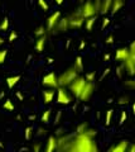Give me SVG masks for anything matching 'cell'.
Returning <instances> with one entry per match:
<instances>
[{
	"instance_id": "6da1fadb",
	"label": "cell",
	"mask_w": 135,
	"mask_h": 152,
	"mask_svg": "<svg viewBox=\"0 0 135 152\" xmlns=\"http://www.w3.org/2000/svg\"><path fill=\"white\" fill-rule=\"evenodd\" d=\"M96 131L87 129L83 133H76L72 136L64 152H100L99 146L94 141Z\"/></svg>"
},
{
	"instance_id": "7a4b0ae2",
	"label": "cell",
	"mask_w": 135,
	"mask_h": 152,
	"mask_svg": "<svg viewBox=\"0 0 135 152\" xmlns=\"http://www.w3.org/2000/svg\"><path fill=\"white\" fill-rule=\"evenodd\" d=\"M78 71L76 70L74 66H71V67H68L64 72H62L59 76H57V81H58V86L61 88H66L68 86L69 84H71L74 79L78 76Z\"/></svg>"
},
{
	"instance_id": "3957f363",
	"label": "cell",
	"mask_w": 135,
	"mask_h": 152,
	"mask_svg": "<svg viewBox=\"0 0 135 152\" xmlns=\"http://www.w3.org/2000/svg\"><path fill=\"white\" fill-rule=\"evenodd\" d=\"M123 69L130 76H133L135 74V45H134V42H131L129 46V56L123 61Z\"/></svg>"
},
{
	"instance_id": "277c9868",
	"label": "cell",
	"mask_w": 135,
	"mask_h": 152,
	"mask_svg": "<svg viewBox=\"0 0 135 152\" xmlns=\"http://www.w3.org/2000/svg\"><path fill=\"white\" fill-rule=\"evenodd\" d=\"M80 15L83 18V19H87V18H91V17H95L97 13H99V10H97V8L94 3L91 1V0H87V1H85V4L81 7L80 9Z\"/></svg>"
},
{
	"instance_id": "5b68a950",
	"label": "cell",
	"mask_w": 135,
	"mask_h": 152,
	"mask_svg": "<svg viewBox=\"0 0 135 152\" xmlns=\"http://www.w3.org/2000/svg\"><path fill=\"white\" fill-rule=\"evenodd\" d=\"M85 84H86V79L83 77V76L78 75L77 77L68 85V88H69V90H71V93H72V95L74 98H78V95H80L82 88L85 86Z\"/></svg>"
},
{
	"instance_id": "8992f818",
	"label": "cell",
	"mask_w": 135,
	"mask_h": 152,
	"mask_svg": "<svg viewBox=\"0 0 135 152\" xmlns=\"http://www.w3.org/2000/svg\"><path fill=\"white\" fill-rule=\"evenodd\" d=\"M94 91H95L94 83L86 81L85 86L82 88L81 93H80V95H78L77 99H78V100H81V102H88V100H90V98L92 96V94H94Z\"/></svg>"
},
{
	"instance_id": "52a82bcc",
	"label": "cell",
	"mask_w": 135,
	"mask_h": 152,
	"mask_svg": "<svg viewBox=\"0 0 135 152\" xmlns=\"http://www.w3.org/2000/svg\"><path fill=\"white\" fill-rule=\"evenodd\" d=\"M83 23H85V19H83L80 13H73L72 15L68 17V28L69 29H78V28H81L83 26Z\"/></svg>"
},
{
	"instance_id": "ba28073f",
	"label": "cell",
	"mask_w": 135,
	"mask_h": 152,
	"mask_svg": "<svg viewBox=\"0 0 135 152\" xmlns=\"http://www.w3.org/2000/svg\"><path fill=\"white\" fill-rule=\"evenodd\" d=\"M42 84L49 89H57L58 88V81H57V75L54 72H49L43 76L42 79Z\"/></svg>"
},
{
	"instance_id": "9c48e42d",
	"label": "cell",
	"mask_w": 135,
	"mask_h": 152,
	"mask_svg": "<svg viewBox=\"0 0 135 152\" xmlns=\"http://www.w3.org/2000/svg\"><path fill=\"white\" fill-rule=\"evenodd\" d=\"M71 102H72V96L68 94V91H66L64 88L58 86L57 88V103L67 105V104H69Z\"/></svg>"
},
{
	"instance_id": "30bf717a",
	"label": "cell",
	"mask_w": 135,
	"mask_h": 152,
	"mask_svg": "<svg viewBox=\"0 0 135 152\" xmlns=\"http://www.w3.org/2000/svg\"><path fill=\"white\" fill-rule=\"evenodd\" d=\"M59 19H61V13H59V12L52 13L48 17L47 22H45V29H47L48 32H52L54 29V27L57 26V23H58Z\"/></svg>"
},
{
	"instance_id": "8fae6325",
	"label": "cell",
	"mask_w": 135,
	"mask_h": 152,
	"mask_svg": "<svg viewBox=\"0 0 135 152\" xmlns=\"http://www.w3.org/2000/svg\"><path fill=\"white\" fill-rule=\"evenodd\" d=\"M129 145H130L129 141L123 140V141H120L119 143H116V145H114L113 147H111V148L109 150V152H126Z\"/></svg>"
},
{
	"instance_id": "7c38bea8",
	"label": "cell",
	"mask_w": 135,
	"mask_h": 152,
	"mask_svg": "<svg viewBox=\"0 0 135 152\" xmlns=\"http://www.w3.org/2000/svg\"><path fill=\"white\" fill-rule=\"evenodd\" d=\"M56 148H57V138L54 136H49L44 147V152H54Z\"/></svg>"
},
{
	"instance_id": "4fadbf2b",
	"label": "cell",
	"mask_w": 135,
	"mask_h": 152,
	"mask_svg": "<svg viewBox=\"0 0 135 152\" xmlns=\"http://www.w3.org/2000/svg\"><path fill=\"white\" fill-rule=\"evenodd\" d=\"M45 41H47V36H42V37H38L34 43V48L35 51L40 53V52H43L44 47H45Z\"/></svg>"
},
{
	"instance_id": "5bb4252c",
	"label": "cell",
	"mask_w": 135,
	"mask_h": 152,
	"mask_svg": "<svg viewBox=\"0 0 135 152\" xmlns=\"http://www.w3.org/2000/svg\"><path fill=\"white\" fill-rule=\"evenodd\" d=\"M54 89H47V90H44L43 93H42V96H43V102L44 104H49L54 99Z\"/></svg>"
},
{
	"instance_id": "9a60e30c",
	"label": "cell",
	"mask_w": 135,
	"mask_h": 152,
	"mask_svg": "<svg viewBox=\"0 0 135 152\" xmlns=\"http://www.w3.org/2000/svg\"><path fill=\"white\" fill-rule=\"evenodd\" d=\"M54 29H57L59 32H67L69 29V28H68V17L59 19L58 23H57V26L54 27Z\"/></svg>"
},
{
	"instance_id": "2e32d148",
	"label": "cell",
	"mask_w": 135,
	"mask_h": 152,
	"mask_svg": "<svg viewBox=\"0 0 135 152\" xmlns=\"http://www.w3.org/2000/svg\"><path fill=\"white\" fill-rule=\"evenodd\" d=\"M129 56V48H118L116 50V53H115V58L120 61V62H123V61L126 58V57Z\"/></svg>"
},
{
	"instance_id": "e0dca14e",
	"label": "cell",
	"mask_w": 135,
	"mask_h": 152,
	"mask_svg": "<svg viewBox=\"0 0 135 152\" xmlns=\"http://www.w3.org/2000/svg\"><path fill=\"white\" fill-rule=\"evenodd\" d=\"M124 4H125L124 0H113V1H111V8H110L111 14L118 13L120 9L124 7Z\"/></svg>"
},
{
	"instance_id": "ac0fdd59",
	"label": "cell",
	"mask_w": 135,
	"mask_h": 152,
	"mask_svg": "<svg viewBox=\"0 0 135 152\" xmlns=\"http://www.w3.org/2000/svg\"><path fill=\"white\" fill-rule=\"evenodd\" d=\"M111 1H113V0H101L100 8H99V13H101V14L109 13L110 8H111Z\"/></svg>"
},
{
	"instance_id": "d6986e66",
	"label": "cell",
	"mask_w": 135,
	"mask_h": 152,
	"mask_svg": "<svg viewBox=\"0 0 135 152\" xmlns=\"http://www.w3.org/2000/svg\"><path fill=\"white\" fill-rule=\"evenodd\" d=\"M20 80V75H15V76H10V77L6 79V85L9 89H13L15 85L18 84V81Z\"/></svg>"
},
{
	"instance_id": "ffe728a7",
	"label": "cell",
	"mask_w": 135,
	"mask_h": 152,
	"mask_svg": "<svg viewBox=\"0 0 135 152\" xmlns=\"http://www.w3.org/2000/svg\"><path fill=\"white\" fill-rule=\"evenodd\" d=\"M95 22H96V15L85 19V23H83V24H85V28H86L88 32H91V31H92V27L95 26Z\"/></svg>"
},
{
	"instance_id": "44dd1931",
	"label": "cell",
	"mask_w": 135,
	"mask_h": 152,
	"mask_svg": "<svg viewBox=\"0 0 135 152\" xmlns=\"http://www.w3.org/2000/svg\"><path fill=\"white\" fill-rule=\"evenodd\" d=\"M73 66L76 67V70L78 71V72L83 71V62H82V57H81V56H77V57H76V61H74Z\"/></svg>"
},
{
	"instance_id": "7402d4cb",
	"label": "cell",
	"mask_w": 135,
	"mask_h": 152,
	"mask_svg": "<svg viewBox=\"0 0 135 152\" xmlns=\"http://www.w3.org/2000/svg\"><path fill=\"white\" fill-rule=\"evenodd\" d=\"M49 118H51V109H45V110L42 113L40 122H43V123H49Z\"/></svg>"
},
{
	"instance_id": "603a6c76",
	"label": "cell",
	"mask_w": 135,
	"mask_h": 152,
	"mask_svg": "<svg viewBox=\"0 0 135 152\" xmlns=\"http://www.w3.org/2000/svg\"><path fill=\"white\" fill-rule=\"evenodd\" d=\"M14 108L15 107H14V104H13V102L10 100V99H6L3 104V109H5V110H8V112H13Z\"/></svg>"
},
{
	"instance_id": "cb8c5ba5",
	"label": "cell",
	"mask_w": 135,
	"mask_h": 152,
	"mask_svg": "<svg viewBox=\"0 0 135 152\" xmlns=\"http://www.w3.org/2000/svg\"><path fill=\"white\" fill-rule=\"evenodd\" d=\"M45 32H47L45 27L42 26V27H38V28H37V29L34 31V34H35L37 38H38V37H42V36H45Z\"/></svg>"
},
{
	"instance_id": "d4e9b609",
	"label": "cell",
	"mask_w": 135,
	"mask_h": 152,
	"mask_svg": "<svg viewBox=\"0 0 135 152\" xmlns=\"http://www.w3.org/2000/svg\"><path fill=\"white\" fill-rule=\"evenodd\" d=\"M113 109H109L108 112H106V115H105V124L106 126H110L111 123V117H113Z\"/></svg>"
},
{
	"instance_id": "484cf974",
	"label": "cell",
	"mask_w": 135,
	"mask_h": 152,
	"mask_svg": "<svg viewBox=\"0 0 135 152\" xmlns=\"http://www.w3.org/2000/svg\"><path fill=\"white\" fill-rule=\"evenodd\" d=\"M6 56H8V50H0V65L5 62V60H6Z\"/></svg>"
},
{
	"instance_id": "4316f807",
	"label": "cell",
	"mask_w": 135,
	"mask_h": 152,
	"mask_svg": "<svg viewBox=\"0 0 135 152\" xmlns=\"http://www.w3.org/2000/svg\"><path fill=\"white\" fill-rule=\"evenodd\" d=\"M95 77H96V72H95V71H92V72H88V74L85 75L86 81H90V83H94L95 81Z\"/></svg>"
},
{
	"instance_id": "83f0119b",
	"label": "cell",
	"mask_w": 135,
	"mask_h": 152,
	"mask_svg": "<svg viewBox=\"0 0 135 152\" xmlns=\"http://www.w3.org/2000/svg\"><path fill=\"white\" fill-rule=\"evenodd\" d=\"M9 29V19L8 18H4V20L1 22V24H0V31H8Z\"/></svg>"
},
{
	"instance_id": "f1b7e54d",
	"label": "cell",
	"mask_w": 135,
	"mask_h": 152,
	"mask_svg": "<svg viewBox=\"0 0 135 152\" xmlns=\"http://www.w3.org/2000/svg\"><path fill=\"white\" fill-rule=\"evenodd\" d=\"M37 1H38V5L43 9L44 12H47L48 9H49V5L47 4V1H45V0H37Z\"/></svg>"
},
{
	"instance_id": "f546056e",
	"label": "cell",
	"mask_w": 135,
	"mask_h": 152,
	"mask_svg": "<svg viewBox=\"0 0 135 152\" xmlns=\"http://www.w3.org/2000/svg\"><path fill=\"white\" fill-rule=\"evenodd\" d=\"M32 131H33V128H32V127H27V128H25L24 138H25L27 141H29V140H30V137H32Z\"/></svg>"
},
{
	"instance_id": "4dcf8cb0",
	"label": "cell",
	"mask_w": 135,
	"mask_h": 152,
	"mask_svg": "<svg viewBox=\"0 0 135 152\" xmlns=\"http://www.w3.org/2000/svg\"><path fill=\"white\" fill-rule=\"evenodd\" d=\"M17 38H18V33L15 31H13L10 34H9V38H8V42L9 43H13L14 41H17Z\"/></svg>"
},
{
	"instance_id": "1f68e13d",
	"label": "cell",
	"mask_w": 135,
	"mask_h": 152,
	"mask_svg": "<svg viewBox=\"0 0 135 152\" xmlns=\"http://www.w3.org/2000/svg\"><path fill=\"white\" fill-rule=\"evenodd\" d=\"M124 85H125V86H126V88H129V89H134V88H135V81H133L131 79H129V80H125Z\"/></svg>"
},
{
	"instance_id": "d6a6232c",
	"label": "cell",
	"mask_w": 135,
	"mask_h": 152,
	"mask_svg": "<svg viewBox=\"0 0 135 152\" xmlns=\"http://www.w3.org/2000/svg\"><path fill=\"white\" fill-rule=\"evenodd\" d=\"M87 124H85V123H82V124H80V126H78L77 127V129H76V133H83V132H85L86 129H87Z\"/></svg>"
},
{
	"instance_id": "836d02e7",
	"label": "cell",
	"mask_w": 135,
	"mask_h": 152,
	"mask_svg": "<svg viewBox=\"0 0 135 152\" xmlns=\"http://www.w3.org/2000/svg\"><path fill=\"white\" fill-rule=\"evenodd\" d=\"M126 118H128L126 112H121V117H120V122H119V124H120V126L124 124V122L126 121Z\"/></svg>"
},
{
	"instance_id": "e575fe53",
	"label": "cell",
	"mask_w": 135,
	"mask_h": 152,
	"mask_svg": "<svg viewBox=\"0 0 135 152\" xmlns=\"http://www.w3.org/2000/svg\"><path fill=\"white\" fill-rule=\"evenodd\" d=\"M128 103H129V98L128 96L119 99V102H118V104H120V105H123V104H128Z\"/></svg>"
},
{
	"instance_id": "d590c367",
	"label": "cell",
	"mask_w": 135,
	"mask_h": 152,
	"mask_svg": "<svg viewBox=\"0 0 135 152\" xmlns=\"http://www.w3.org/2000/svg\"><path fill=\"white\" fill-rule=\"evenodd\" d=\"M40 143H34L33 147H32V150H33V152H40Z\"/></svg>"
},
{
	"instance_id": "8d00e7d4",
	"label": "cell",
	"mask_w": 135,
	"mask_h": 152,
	"mask_svg": "<svg viewBox=\"0 0 135 152\" xmlns=\"http://www.w3.org/2000/svg\"><path fill=\"white\" fill-rule=\"evenodd\" d=\"M105 42H106L108 45H113V43H114V36H113V34H110V36L105 39Z\"/></svg>"
},
{
	"instance_id": "74e56055",
	"label": "cell",
	"mask_w": 135,
	"mask_h": 152,
	"mask_svg": "<svg viewBox=\"0 0 135 152\" xmlns=\"http://www.w3.org/2000/svg\"><path fill=\"white\" fill-rule=\"evenodd\" d=\"M109 23H110V19H109V18H105V19H104V22H102V26H101L102 29H104L105 27H108V26H109Z\"/></svg>"
},
{
	"instance_id": "f35d334b",
	"label": "cell",
	"mask_w": 135,
	"mask_h": 152,
	"mask_svg": "<svg viewBox=\"0 0 135 152\" xmlns=\"http://www.w3.org/2000/svg\"><path fill=\"white\" fill-rule=\"evenodd\" d=\"M126 152H135V146L133 143H130L129 147H128V150H126Z\"/></svg>"
},
{
	"instance_id": "ab89813d",
	"label": "cell",
	"mask_w": 135,
	"mask_h": 152,
	"mask_svg": "<svg viewBox=\"0 0 135 152\" xmlns=\"http://www.w3.org/2000/svg\"><path fill=\"white\" fill-rule=\"evenodd\" d=\"M17 96H18V99H19L20 102H24V96H23V94L20 91H17Z\"/></svg>"
},
{
	"instance_id": "60d3db41",
	"label": "cell",
	"mask_w": 135,
	"mask_h": 152,
	"mask_svg": "<svg viewBox=\"0 0 135 152\" xmlns=\"http://www.w3.org/2000/svg\"><path fill=\"white\" fill-rule=\"evenodd\" d=\"M109 72H110V69H106V70L104 71V72H102V75H101V77H100V80H102V79H104V77H105V76H106V75H109Z\"/></svg>"
},
{
	"instance_id": "b9f144b4",
	"label": "cell",
	"mask_w": 135,
	"mask_h": 152,
	"mask_svg": "<svg viewBox=\"0 0 135 152\" xmlns=\"http://www.w3.org/2000/svg\"><path fill=\"white\" fill-rule=\"evenodd\" d=\"M61 115H62V112L59 110L58 113H57V115H56V119H54V123H58V121H59V118H61Z\"/></svg>"
},
{
	"instance_id": "7bdbcfd3",
	"label": "cell",
	"mask_w": 135,
	"mask_h": 152,
	"mask_svg": "<svg viewBox=\"0 0 135 152\" xmlns=\"http://www.w3.org/2000/svg\"><path fill=\"white\" fill-rule=\"evenodd\" d=\"M121 70H123V67H118V70H116V74H118V76L119 77H121Z\"/></svg>"
},
{
	"instance_id": "ee69618b",
	"label": "cell",
	"mask_w": 135,
	"mask_h": 152,
	"mask_svg": "<svg viewBox=\"0 0 135 152\" xmlns=\"http://www.w3.org/2000/svg\"><path fill=\"white\" fill-rule=\"evenodd\" d=\"M85 46H86L85 41H82V42H81V45H80V50H82V48H83V47H85Z\"/></svg>"
},
{
	"instance_id": "f6af8a7d",
	"label": "cell",
	"mask_w": 135,
	"mask_h": 152,
	"mask_svg": "<svg viewBox=\"0 0 135 152\" xmlns=\"http://www.w3.org/2000/svg\"><path fill=\"white\" fill-rule=\"evenodd\" d=\"M109 58H110V55H109V53H106V55L104 56V60H105V61H109Z\"/></svg>"
},
{
	"instance_id": "bcb514c9",
	"label": "cell",
	"mask_w": 135,
	"mask_h": 152,
	"mask_svg": "<svg viewBox=\"0 0 135 152\" xmlns=\"http://www.w3.org/2000/svg\"><path fill=\"white\" fill-rule=\"evenodd\" d=\"M4 42H5V41H4V38L0 36V46H3V45H4Z\"/></svg>"
},
{
	"instance_id": "7dc6e473",
	"label": "cell",
	"mask_w": 135,
	"mask_h": 152,
	"mask_svg": "<svg viewBox=\"0 0 135 152\" xmlns=\"http://www.w3.org/2000/svg\"><path fill=\"white\" fill-rule=\"evenodd\" d=\"M54 1H56V3H57V4H58V5H61V4L63 3V0H54Z\"/></svg>"
},
{
	"instance_id": "c3c4849f",
	"label": "cell",
	"mask_w": 135,
	"mask_h": 152,
	"mask_svg": "<svg viewBox=\"0 0 135 152\" xmlns=\"http://www.w3.org/2000/svg\"><path fill=\"white\" fill-rule=\"evenodd\" d=\"M47 62H48V64H53V58H48Z\"/></svg>"
},
{
	"instance_id": "681fc988",
	"label": "cell",
	"mask_w": 135,
	"mask_h": 152,
	"mask_svg": "<svg viewBox=\"0 0 135 152\" xmlns=\"http://www.w3.org/2000/svg\"><path fill=\"white\" fill-rule=\"evenodd\" d=\"M4 96H5V93H4V91H3L1 94H0V99H1V98H4Z\"/></svg>"
},
{
	"instance_id": "f907efd6",
	"label": "cell",
	"mask_w": 135,
	"mask_h": 152,
	"mask_svg": "<svg viewBox=\"0 0 135 152\" xmlns=\"http://www.w3.org/2000/svg\"><path fill=\"white\" fill-rule=\"evenodd\" d=\"M29 119H35V115H29Z\"/></svg>"
},
{
	"instance_id": "816d5d0a",
	"label": "cell",
	"mask_w": 135,
	"mask_h": 152,
	"mask_svg": "<svg viewBox=\"0 0 135 152\" xmlns=\"http://www.w3.org/2000/svg\"><path fill=\"white\" fill-rule=\"evenodd\" d=\"M0 147H1V148H4V145L1 143V142H0Z\"/></svg>"
},
{
	"instance_id": "f5cc1de1",
	"label": "cell",
	"mask_w": 135,
	"mask_h": 152,
	"mask_svg": "<svg viewBox=\"0 0 135 152\" xmlns=\"http://www.w3.org/2000/svg\"><path fill=\"white\" fill-rule=\"evenodd\" d=\"M81 1H82V0H81Z\"/></svg>"
}]
</instances>
